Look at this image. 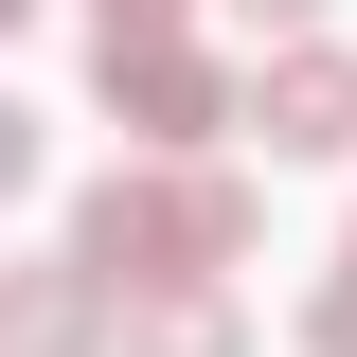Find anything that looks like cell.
Wrapping results in <instances>:
<instances>
[{
    "label": "cell",
    "instance_id": "1",
    "mask_svg": "<svg viewBox=\"0 0 357 357\" xmlns=\"http://www.w3.org/2000/svg\"><path fill=\"white\" fill-rule=\"evenodd\" d=\"M268 232V197L232 161H126V178H89V215H72V268L126 304V286H232Z\"/></svg>",
    "mask_w": 357,
    "mask_h": 357
},
{
    "label": "cell",
    "instance_id": "2",
    "mask_svg": "<svg viewBox=\"0 0 357 357\" xmlns=\"http://www.w3.org/2000/svg\"><path fill=\"white\" fill-rule=\"evenodd\" d=\"M89 72H107V107H126L143 161H197V143L232 126V72L178 36V18H161V36H89Z\"/></svg>",
    "mask_w": 357,
    "mask_h": 357
},
{
    "label": "cell",
    "instance_id": "3",
    "mask_svg": "<svg viewBox=\"0 0 357 357\" xmlns=\"http://www.w3.org/2000/svg\"><path fill=\"white\" fill-rule=\"evenodd\" d=\"M232 126H268V161H340V143H357V54L286 36L250 89H232Z\"/></svg>",
    "mask_w": 357,
    "mask_h": 357
},
{
    "label": "cell",
    "instance_id": "4",
    "mask_svg": "<svg viewBox=\"0 0 357 357\" xmlns=\"http://www.w3.org/2000/svg\"><path fill=\"white\" fill-rule=\"evenodd\" d=\"M89 340H107V286H89L72 250L0 268V357H89Z\"/></svg>",
    "mask_w": 357,
    "mask_h": 357
},
{
    "label": "cell",
    "instance_id": "5",
    "mask_svg": "<svg viewBox=\"0 0 357 357\" xmlns=\"http://www.w3.org/2000/svg\"><path fill=\"white\" fill-rule=\"evenodd\" d=\"M126 357H250V321H232V286H126Z\"/></svg>",
    "mask_w": 357,
    "mask_h": 357
},
{
    "label": "cell",
    "instance_id": "6",
    "mask_svg": "<svg viewBox=\"0 0 357 357\" xmlns=\"http://www.w3.org/2000/svg\"><path fill=\"white\" fill-rule=\"evenodd\" d=\"M304 357H357V268H321V304H304Z\"/></svg>",
    "mask_w": 357,
    "mask_h": 357
},
{
    "label": "cell",
    "instance_id": "7",
    "mask_svg": "<svg viewBox=\"0 0 357 357\" xmlns=\"http://www.w3.org/2000/svg\"><path fill=\"white\" fill-rule=\"evenodd\" d=\"M36 161H54V143H36V107L0 89V197H36Z\"/></svg>",
    "mask_w": 357,
    "mask_h": 357
},
{
    "label": "cell",
    "instance_id": "8",
    "mask_svg": "<svg viewBox=\"0 0 357 357\" xmlns=\"http://www.w3.org/2000/svg\"><path fill=\"white\" fill-rule=\"evenodd\" d=\"M161 18H178V0H89V36H161Z\"/></svg>",
    "mask_w": 357,
    "mask_h": 357
},
{
    "label": "cell",
    "instance_id": "9",
    "mask_svg": "<svg viewBox=\"0 0 357 357\" xmlns=\"http://www.w3.org/2000/svg\"><path fill=\"white\" fill-rule=\"evenodd\" d=\"M232 18H268V36H304V18H321V0H232Z\"/></svg>",
    "mask_w": 357,
    "mask_h": 357
},
{
    "label": "cell",
    "instance_id": "10",
    "mask_svg": "<svg viewBox=\"0 0 357 357\" xmlns=\"http://www.w3.org/2000/svg\"><path fill=\"white\" fill-rule=\"evenodd\" d=\"M340 268H357V232H340Z\"/></svg>",
    "mask_w": 357,
    "mask_h": 357
},
{
    "label": "cell",
    "instance_id": "11",
    "mask_svg": "<svg viewBox=\"0 0 357 357\" xmlns=\"http://www.w3.org/2000/svg\"><path fill=\"white\" fill-rule=\"evenodd\" d=\"M0 18H18V0H0Z\"/></svg>",
    "mask_w": 357,
    "mask_h": 357
}]
</instances>
